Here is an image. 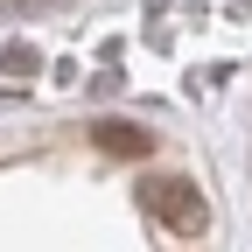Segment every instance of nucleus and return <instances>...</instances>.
Instances as JSON below:
<instances>
[{"label": "nucleus", "instance_id": "obj_1", "mask_svg": "<svg viewBox=\"0 0 252 252\" xmlns=\"http://www.w3.org/2000/svg\"><path fill=\"white\" fill-rule=\"evenodd\" d=\"M140 203H147V217H161V224L182 231V238H196V231L210 224L196 182H182V175H154V182H140Z\"/></svg>", "mask_w": 252, "mask_h": 252}, {"label": "nucleus", "instance_id": "obj_2", "mask_svg": "<svg viewBox=\"0 0 252 252\" xmlns=\"http://www.w3.org/2000/svg\"><path fill=\"white\" fill-rule=\"evenodd\" d=\"M98 147L119 154V161H147V154H154V133H140L133 119H105L98 126Z\"/></svg>", "mask_w": 252, "mask_h": 252}]
</instances>
